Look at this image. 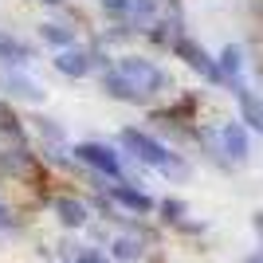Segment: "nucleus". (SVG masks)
<instances>
[{
  "mask_svg": "<svg viewBox=\"0 0 263 263\" xmlns=\"http://www.w3.org/2000/svg\"><path fill=\"white\" fill-rule=\"evenodd\" d=\"M122 145H126V149H130L142 165H149V169H157V173H165V177H173V181H185V177H189V165L181 161L177 154H169L161 142H154L149 134H142V130H122Z\"/></svg>",
  "mask_w": 263,
  "mask_h": 263,
  "instance_id": "obj_1",
  "label": "nucleus"
},
{
  "mask_svg": "<svg viewBox=\"0 0 263 263\" xmlns=\"http://www.w3.org/2000/svg\"><path fill=\"white\" fill-rule=\"evenodd\" d=\"M114 71H118V75L126 79L138 95H142V99H149V95H157V90L169 87V79H165L161 67H154L149 59H138V55H122Z\"/></svg>",
  "mask_w": 263,
  "mask_h": 263,
  "instance_id": "obj_2",
  "label": "nucleus"
},
{
  "mask_svg": "<svg viewBox=\"0 0 263 263\" xmlns=\"http://www.w3.org/2000/svg\"><path fill=\"white\" fill-rule=\"evenodd\" d=\"M75 157L87 165V169H95V173L110 177V181H122V161H118V154H114L110 145H102V142H83V145H75Z\"/></svg>",
  "mask_w": 263,
  "mask_h": 263,
  "instance_id": "obj_3",
  "label": "nucleus"
},
{
  "mask_svg": "<svg viewBox=\"0 0 263 263\" xmlns=\"http://www.w3.org/2000/svg\"><path fill=\"white\" fill-rule=\"evenodd\" d=\"M173 51L181 55V59H185V63L193 67V71H200V75L209 79V83H224V79H220L216 59H212V55L204 51L200 44H193V40H185V35H177V40H173Z\"/></svg>",
  "mask_w": 263,
  "mask_h": 263,
  "instance_id": "obj_4",
  "label": "nucleus"
},
{
  "mask_svg": "<svg viewBox=\"0 0 263 263\" xmlns=\"http://www.w3.org/2000/svg\"><path fill=\"white\" fill-rule=\"evenodd\" d=\"M55 71L67 79H87L90 75V51H83V47H59L55 51Z\"/></svg>",
  "mask_w": 263,
  "mask_h": 263,
  "instance_id": "obj_5",
  "label": "nucleus"
},
{
  "mask_svg": "<svg viewBox=\"0 0 263 263\" xmlns=\"http://www.w3.org/2000/svg\"><path fill=\"white\" fill-rule=\"evenodd\" d=\"M0 87L12 90L16 99H28V102H44V87L35 83V79H28L24 71H4L0 75Z\"/></svg>",
  "mask_w": 263,
  "mask_h": 263,
  "instance_id": "obj_6",
  "label": "nucleus"
},
{
  "mask_svg": "<svg viewBox=\"0 0 263 263\" xmlns=\"http://www.w3.org/2000/svg\"><path fill=\"white\" fill-rule=\"evenodd\" d=\"M220 149H224V154H228L236 165L248 157V134H243L240 122H228V126L220 130Z\"/></svg>",
  "mask_w": 263,
  "mask_h": 263,
  "instance_id": "obj_7",
  "label": "nucleus"
},
{
  "mask_svg": "<svg viewBox=\"0 0 263 263\" xmlns=\"http://www.w3.org/2000/svg\"><path fill=\"white\" fill-rule=\"evenodd\" d=\"M110 197L118 200L122 209H130V212H149V209H154V200L145 197V193H138L130 181H118V185H110Z\"/></svg>",
  "mask_w": 263,
  "mask_h": 263,
  "instance_id": "obj_8",
  "label": "nucleus"
},
{
  "mask_svg": "<svg viewBox=\"0 0 263 263\" xmlns=\"http://www.w3.org/2000/svg\"><path fill=\"white\" fill-rule=\"evenodd\" d=\"M55 216H59L63 228H83L87 224V204L75 200V197H59L55 200Z\"/></svg>",
  "mask_w": 263,
  "mask_h": 263,
  "instance_id": "obj_9",
  "label": "nucleus"
},
{
  "mask_svg": "<svg viewBox=\"0 0 263 263\" xmlns=\"http://www.w3.org/2000/svg\"><path fill=\"white\" fill-rule=\"evenodd\" d=\"M28 59H32L28 44H20V40H12V35H0V63H4V67H12V71H20V67H28Z\"/></svg>",
  "mask_w": 263,
  "mask_h": 263,
  "instance_id": "obj_10",
  "label": "nucleus"
},
{
  "mask_svg": "<svg viewBox=\"0 0 263 263\" xmlns=\"http://www.w3.org/2000/svg\"><path fill=\"white\" fill-rule=\"evenodd\" d=\"M157 12H161V0H134L130 12H126V24H134V28H154Z\"/></svg>",
  "mask_w": 263,
  "mask_h": 263,
  "instance_id": "obj_11",
  "label": "nucleus"
},
{
  "mask_svg": "<svg viewBox=\"0 0 263 263\" xmlns=\"http://www.w3.org/2000/svg\"><path fill=\"white\" fill-rule=\"evenodd\" d=\"M102 90H106L110 99H118V102H145L142 95H138V90L118 75V71H106V75H102Z\"/></svg>",
  "mask_w": 263,
  "mask_h": 263,
  "instance_id": "obj_12",
  "label": "nucleus"
},
{
  "mask_svg": "<svg viewBox=\"0 0 263 263\" xmlns=\"http://www.w3.org/2000/svg\"><path fill=\"white\" fill-rule=\"evenodd\" d=\"M40 35H44L47 44H55V47H71L75 44V32H71L67 24H40Z\"/></svg>",
  "mask_w": 263,
  "mask_h": 263,
  "instance_id": "obj_13",
  "label": "nucleus"
},
{
  "mask_svg": "<svg viewBox=\"0 0 263 263\" xmlns=\"http://www.w3.org/2000/svg\"><path fill=\"white\" fill-rule=\"evenodd\" d=\"M138 252H142L138 240H126V236L114 240V255H118V263H134V259H138Z\"/></svg>",
  "mask_w": 263,
  "mask_h": 263,
  "instance_id": "obj_14",
  "label": "nucleus"
},
{
  "mask_svg": "<svg viewBox=\"0 0 263 263\" xmlns=\"http://www.w3.org/2000/svg\"><path fill=\"white\" fill-rule=\"evenodd\" d=\"M161 212H165V220H169V224H181V228H189V220H185V204H181V200H165Z\"/></svg>",
  "mask_w": 263,
  "mask_h": 263,
  "instance_id": "obj_15",
  "label": "nucleus"
},
{
  "mask_svg": "<svg viewBox=\"0 0 263 263\" xmlns=\"http://www.w3.org/2000/svg\"><path fill=\"white\" fill-rule=\"evenodd\" d=\"M130 4H134V0H102V8H106L110 16H126V12H130Z\"/></svg>",
  "mask_w": 263,
  "mask_h": 263,
  "instance_id": "obj_16",
  "label": "nucleus"
},
{
  "mask_svg": "<svg viewBox=\"0 0 263 263\" xmlns=\"http://www.w3.org/2000/svg\"><path fill=\"white\" fill-rule=\"evenodd\" d=\"M75 263H106V255L95 252V248H87V252H79V255H75Z\"/></svg>",
  "mask_w": 263,
  "mask_h": 263,
  "instance_id": "obj_17",
  "label": "nucleus"
},
{
  "mask_svg": "<svg viewBox=\"0 0 263 263\" xmlns=\"http://www.w3.org/2000/svg\"><path fill=\"white\" fill-rule=\"evenodd\" d=\"M0 130H16V114H12L4 102H0Z\"/></svg>",
  "mask_w": 263,
  "mask_h": 263,
  "instance_id": "obj_18",
  "label": "nucleus"
},
{
  "mask_svg": "<svg viewBox=\"0 0 263 263\" xmlns=\"http://www.w3.org/2000/svg\"><path fill=\"white\" fill-rule=\"evenodd\" d=\"M0 228H12V216H8V209L0 204Z\"/></svg>",
  "mask_w": 263,
  "mask_h": 263,
  "instance_id": "obj_19",
  "label": "nucleus"
},
{
  "mask_svg": "<svg viewBox=\"0 0 263 263\" xmlns=\"http://www.w3.org/2000/svg\"><path fill=\"white\" fill-rule=\"evenodd\" d=\"M44 4H63V0H44Z\"/></svg>",
  "mask_w": 263,
  "mask_h": 263,
  "instance_id": "obj_20",
  "label": "nucleus"
},
{
  "mask_svg": "<svg viewBox=\"0 0 263 263\" xmlns=\"http://www.w3.org/2000/svg\"><path fill=\"white\" fill-rule=\"evenodd\" d=\"M259 130H263V122H259Z\"/></svg>",
  "mask_w": 263,
  "mask_h": 263,
  "instance_id": "obj_21",
  "label": "nucleus"
}]
</instances>
